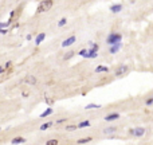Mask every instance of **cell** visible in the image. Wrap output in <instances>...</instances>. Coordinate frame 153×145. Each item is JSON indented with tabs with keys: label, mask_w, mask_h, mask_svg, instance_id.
I'll return each instance as SVG.
<instances>
[{
	"label": "cell",
	"mask_w": 153,
	"mask_h": 145,
	"mask_svg": "<svg viewBox=\"0 0 153 145\" xmlns=\"http://www.w3.org/2000/svg\"><path fill=\"white\" fill-rule=\"evenodd\" d=\"M52 0H43L39 3V7H38V14H42V12H46L48 9H51L52 7Z\"/></svg>",
	"instance_id": "6da1fadb"
},
{
	"label": "cell",
	"mask_w": 153,
	"mask_h": 145,
	"mask_svg": "<svg viewBox=\"0 0 153 145\" xmlns=\"http://www.w3.org/2000/svg\"><path fill=\"white\" fill-rule=\"evenodd\" d=\"M121 39H122V35L121 34H116V32H113V34H110L109 36H107V39H106V42H107V44H116V43H120L121 42Z\"/></svg>",
	"instance_id": "7a4b0ae2"
},
{
	"label": "cell",
	"mask_w": 153,
	"mask_h": 145,
	"mask_svg": "<svg viewBox=\"0 0 153 145\" xmlns=\"http://www.w3.org/2000/svg\"><path fill=\"white\" fill-rule=\"evenodd\" d=\"M128 71H129V67H128L126 64H122V66L117 67V70H116V75H117V77H122V75H125V74H126Z\"/></svg>",
	"instance_id": "3957f363"
},
{
	"label": "cell",
	"mask_w": 153,
	"mask_h": 145,
	"mask_svg": "<svg viewBox=\"0 0 153 145\" xmlns=\"http://www.w3.org/2000/svg\"><path fill=\"white\" fill-rule=\"evenodd\" d=\"M75 40H77V38L72 35V36H70V38L64 39V40L62 42V47H69V46H71V44L75 43Z\"/></svg>",
	"instance_id": "277c9868"
},
{
	"label": "cell",
	"mask_w": 153,
	"mask_h": 145,
	"mask_svg": "<svg viewBox=\"0 0 153 145\" xmlns=\"http://www.w3.org/2000/svg\"><path fill=\"white\" fill-rule=\"evenodd\" d=\"M120 48H121V43H116V44H112L109 48V52L110 54H117V52L120 51Z\"/></svg>",
	"instance_id": "5b68a950"
},
{
	"label": "cell",
	"mask_w": 153,
	"mask_h": 145,
	"mask_svg": "<svg viewBox=\"0 0 153 145\" xmlns=\"http://www.w3.org/2000/svg\"><path fill=\"white\" fill-rule=\"evenodd\" d=\"M144 134H145V129L144 128H140V126L134 128V137H142Z\"/></svg>",
	"instance_id": "8992f818"
},
{
	"label": "cell",
	"mask_w": 153,
	"mask_h": 145,
	"mask_svg": "<svg viewBox=\"0 0 153 145\" xmlns=\"http://www.w3.org/2000/svg\"><path fill=\"white\" fill-rule=\"evenodd\" d=\"M109 9L113 12V14H117V12L122 11V4H114V6H112Z\"/></svg>",
	"instance_id": "52a82bcc"
},
{
	"label": "cell",
	"mask_w": 153,
	"mask_h": 145,
	"mask_svg": "<svg viewBox=\"0 0 153 145\" xmlns=\"http://www.w3.org/2000/svg\"><path fill=\"white\" fill-rule=\"evenodd\" d=\"M118 118H120V114L118 113H112V114H107V116L105 117L106 121H114V120H118Z\"/></svg>",
	"instance_id": "ba28073f"
},
{
	"label": "cell",
	"mask_w": 153,
	"mask_h": 145,
	"mask_svg": "<svg viewBox=\"0 0 153 145\" xmlns=\"http://www.w3.org/2000/svg\"><path fill=\"white\" fill-rule=\"evenodd\" d=\"M24 82L26 83H30V85H36V78L34 75H28L24 78Z\"/></svg>",
	"instance_id": "9c48e42d"
},
{
	"label": "cell",
	"mask_w": 153,
	"mask_h": 145,
	"mask_svg": "<svg viewBox=\"0 0 153 145\" xmlns=\"http://www.w3.org/2000/svg\"><path fill=\"white\" fill-rule=\"evenodd\" d=\"M44 38H46V34H44V32H43V34H39V35L36 36V39H35V44H36V46H39V44L43 42Z\"/></svg>",
	"instance_id": "30bf717a"
},
{
	"label": "cell",
	"mask_w": 153,
	"mask_h": 145,
	"mask_svg": "<svg viewBox=\"0 0 153 145\" xmlns=\"http://www.w3.org/2000/svg\"><path fill=\"white\" fill-rule=\"evenodd\" d=\"M74 55H75V51H69L67 54H64V56H63V61H70V59H71Z\"/></svg>",
	"instance_id": "8fae6325"
},
{
	"label": "cell",
	"mask_w": 153,
	"mask_h": 145,
	"mask_svg": "<svg viewBox=\"0 0 153 145\" xmlns=\"http://www.w3.org/2000/svg\"><path fill=\"white\" fill-rule=\"evenodd\" d=\"M11 142L12 144H23V142H26V140H24L23 137H15Z\"/></svg>",
	"instance_id": "7c38bea8"
},
{
	"label": "cell",
	"mask_w": 153,
	"mask_h": 145,
	"mask_svg": "<svg viewBox=\"0 0 153 145\" xmlns=\"http://www.w3.org/2000/svg\"><path fill=\"white\" fill-rule=\"evenodd\" d=\"M116 130H117V128H116V126H110V128L104 129V133H105V134H110V133H114Z\"/></svg>",
	"instance_id": "4fadbf2b"
},
{
	"label": "cell",
	"mask_w": 153,
	"mask_h": 145,
	"mask_svg": "<svg viewBox=\"0 0 153 145\" xmlns=\"http://www.w3.org/2000/svg\"><path fill=\"white\" fill-rule=\"evenodd\" d=\"M95 71H97V72H105V71H109V67H106V66H97Z\"/></svg>",
	"instance_id": "5bb4252c"
},
{
	"label": "cell",
	"mask_w": 153,
	"mask_h": 145,
	"mask_svg": "<svg viewBox=\"0 0 153 145\" xmlns=\"http://www.w3.org/2000/svg\"><path fill=\"white\" fill-rule=\"evenodd\" d=\"M98 107H101V105L98 104H90V105H86V110H89V109H98Z\"/></svg>",
	"instance_id": "9a60e30c"
},
{
	"label": "cell",
	"mask_w": 153,
	"mask_h": 145,
	"mask_svg": "<svg viewBox=\"0 0 153 145\" xmlns=\"http://www.w3.org/2000/svg\"><path fill=\"white\" fill-rule=\"evenodd\" d=\"M52 125H54V122H46V124H43V125L40 126V130H46V129L51 128Z\"/></svg>",
	"instance_id": "2e32d148"
},
{
	"label": "cell",
	"mask_w": 153,
	"mask_h": 145,
	"mask_svg": "<svg viewBox=\"0 0 153 145\" xmlns=\"http://www.w3.org/2000/svg\"><path fill=\"white\" fill-rule=\"evenodd\" d=\"M87 126H90V121H82L78 124V128H87Z\"/></svg>",
	"instance_id": "e0dca14e"
},
{
	"label": "cell",
	"mask_w": 153,
	"mask_h": 145,
	"mask_svg": "<svg viewBox=\"0 0 153 145\" xmlns=\"http://www.w3.org/2000/svg\"><path fill=\"white\" fill-rule=\"evenodd\" d=\"M51 113H52V109H51V107H48V109H47L46 112H43V113L40 114V117H42V118H43V117H47V116H50V114H51Z\"/></svg>",
	"instance_id": "ac0fdd59"
},
{
	"label": "cell",
	"mask_w": 153,
	"mask_h": 145,
	"mask_svg": "<svg viewBox=\"0 0 153 145\" xmlns=\"http://www.w3.org/2000/svg\"><path fill=\"white\" fill-rule=\"evenodd\" d=\"M91 141V137H87V138H79L78 140V144H86V142Z\"/></svg>",
	"instance_id": "d6986e66"
},
{
	"label": "cell",
	"mask_w": 153,
	"mask_h": 145,
	"mask_svg": "<svg viewBox=\"0 0 153 145\" xmlns=\"http://www.w3.org/2000/svg\"><path fill=\"white\" fill-rule=\"evenodd\" d=\"M77 128H78V125H69V126H66V130L71 132V130H75Z\"/></svg>",
	"instance_id": "ffe728a7"
},
{
	"label": "cell",
	"mask_w": 153,
	"mask_h": 145,
	"mask_svg": "<svg viewBox=\"0 0 153 145\" xmlns=\"http://www.w3.org/2000/svg\"><path fill=\"white\" fill-rule=\"evenodd\" d=\"M66 23H67V19L66 17H62L61 20H59V23H58V27H63Z\"/></svg>",
	"instance_id": "44dd1931"
},
{
	"label": "cell",
	"mask_w": 153,
	"mask_h": 145,
	"mask_svg": "<svg viewBox=\"0 0 153 145\" xmlns=\"http://www.w3.org/2000/svg\"><path fill=\"white\" fill-rule=\"evenodd\" d=\"M46 144L47 145H58V140H48Z\"/></svg>",
	"instance_id": "7402d4cb"
},
{
	"label": "cell",
	"mask_w": 153,
	"mask_h": 145,
	"mask_svg": "<svg viewBox=\"0 0 153 145\" xmlns=\"http://www.w3.org/2000/svg\"><path fill=\"white\" fill-rule=\"evenodd\" d=\"M44 101H46V104H47V105H52V104H54V99H51V98H47V97L44 98Z\"/></svg>",
	"instance_id": "603a6c76"
},
{
	"label": "cell",
	"mask_w": 153,
	"mask_h": 145,
	"mask_svg": "<svg viewBox=\"0 0 153 145\" xmlns=\"http://www.w3.org/2000/svg\"><path fill=\"white\" fill-rule=\"evenodd\" d=\"M86 52H87V50H86V48H83V50H81V51H79V55L85 56V55H86Z\"/></svg>",
	"instance_id": "cb8c5ba5"
},
{
	"label": "cell",
	"mask_w": 153,
	"mask_h": 145,
	"mask_svg": "<svg viewBox=\"0 0 153 145\" xmlns=\"http://www.w3.org/2000/svg\"><path fill=\"white\" fill-rule=\"evenodd\" d=\"M145 104H146V105H148V106H149V105H152V104H153V98L148 99V101H146V102H145Z\"/></svg>",
	"instance_id": "d4e9b609"
},
{
	"label": "cell",
	"mask_w": 153,
	"mask_h": 145,
	"mask_svg": "<svg viewBox=\"0 0 153 145\" xmlns=\"http://www.w3.org/2000/svg\"><path fill=\"white\" fill-rule=\"evenodd\" d=\"M64 121H66L64 118H61V120H58V121H56V124H63Z\"/></svg>",
	"instance_id": "484cf974"
},
{
	"label": "cell",
	"mask_w": 153,
	"mask_h": 145,
	"mask_svg": "<svg viewBox=\"0 0 153 145\" xmlns=\"http://www.w3.org/2000/svg\"><path fill=\"white\" fill-rule=\"evenodd\" d=\"M129 134H130V136H134V129H130V130H129Z\"/></svg>",
	"instance_id": "4316f807"
},
{
	"label": "cell",
	"mask_w": 153,
	"mask_h": 145,
	"mask_svg": "<svg viewBox=\"0 0 153 145\" xmlns=\"http://www.w3.org/2000/svg\"><path fill=\"white\" fill-rule=\"evenodd\" d=\"M11 64H12V63H11V61H9V62H7V63L4 64V66H6V69H7V67H9V66H11Z\"/></svg>",
	"instance_id": "83f0119b"
}]
</instances>
